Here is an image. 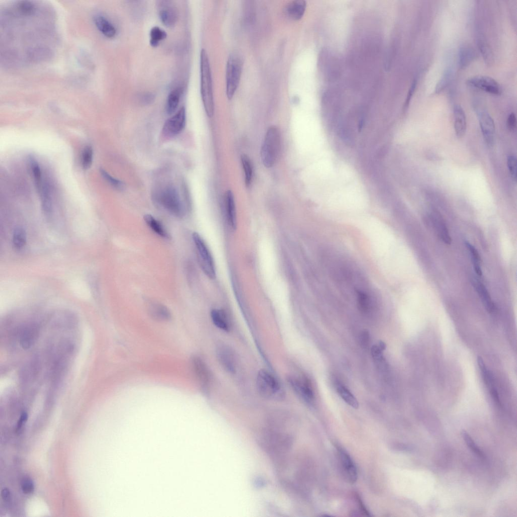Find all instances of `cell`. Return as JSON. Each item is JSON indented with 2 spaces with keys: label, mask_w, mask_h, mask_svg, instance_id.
<instances>
[{
  "label": "cell",
  "mask_w": 517,
  "mask_h": 517,
  "mask_svg": "<svg viewBox=\"0 0 517 517\" xmlns=\"http://www.w3.org/2000/svg\"><path fill=\"white\" fill-rule=\"evenodd\" d=\"M100 172L104 179L115 188L120 190L124 188V184L122 182L113 177L104 170H101Z\"/></svg>",
  "instance_id": "36"
},
{
  "label": "cell",
  "mask_w": 517,
  "mask_h": 517,
  "mask_svg": "<svg viewBox=\"0 0 517 517\" xmlns=\"http://www.w3.org/2000/svg\"><path fill=\"white\" fill-rule=\"evenodd\" d=\"M475 287L487 310L490 313L494 312L495 311L496 306L486 286L478 282L475 283Z\"/></svg>",
  "instance_id": "23"
},
{
  "label": "cell",
  "mask_w": 517,
  "mask_h": 517,
  "mask_svg": "<svg viewBox=\"0 0 517 517\" xmlns=\"http://www.w3.org/2000/svg\"><path fill=\"white\" fill-rule=\"evenodd\" d=\"M281 148V135L276 126H271L266 132L261 151L262 163L267 169L275 164Z\"/></svg>",
  "instance_id": "2"
},
{
  "label": "cell",
  "mask_w": 517,
  "mask_h": 517,
  "mask_svg": "<svg viewBox=\"0 0 517 517\" xmlns=\"http://www.w3.org/2000/svg\"><path fill=\"white\" fill-rule=\"evenodd\" d=\"M183 91V88L182 87H178L173 89L169 94L166 104V111L168 114H172L176 110Z\"/></svg>",
  "instance_id": "25"
},
{
  "label": "cell",
  "mask_w": 517,
  "mask_h": 517,
  "mask_svg": "<svg viewBox=\"0 0 517 517\" xmlns=\"http://www.w3.org/2000/svg\"><path fill=\"white\" fill-rule=\"evenodd\" d=\"M466 245L470 253L475 271L478 275L481 276L482 272L480 263V255L477 249L470 243L466 242Z\"/></svg>",
  "instance_id": "30"
},
{
  "label": "cell",
  "mask_w": 517,
  "mask_h": 517,
  "mask_svg": "<svg viewBox=\"0 0 517 517\" xmlns=\"http://www.w3.org/2000/svg\"><path fill=\"white\" fill-rule=\"evenodd\" d=\"M186 123V111L181 107L173 116L166 122L163 128V134L167 137H173L180 133Z\"/></svg>",
  "instance_id": "8"
},
{
  "label": "cell",
  "mask_w": 517,
  "mask_h": 517,
  "mask_svg": "<svg viewBox=\"0 0 517 517\" xmlns=\"http://www.w3.org/2000/svg\"><path fill=\"white\" fill-rule=\"evenodd\" d=\"M27 414L26 413H23L19 419V421L17 424V430H19L20 428H21L23 424L27 422Z\"/></svg>",
  "instance_id": "43"
},
{
  "label": "cell",
  "mask_w": 517,
  "mask_h": 517,
  "mask_svg": "<svg viewBox=\"0 0 517 517\" xmlns=\"http://www.w3.org/2000/svg\"><path fill=\"white\" fill-rule=\"evenodd\" d=\"M343 471L350 482L353 483L357 480L358 472L356 466L347 452L343 448H338Z\"/></svg>",
  "instance_id": "12"
},
{
  "label": "cell",
  "mask_w": 517,
  "mask_h": 517,
  "mask_svg": "<svg viewBox=\"0 0 517 517\" xmlns=\"http://www.w3.org/2000/svg\"><path fill=\"white\" fill-rule=\"evenodd\" d=\"M192 367L200 382L202 389L206 391L210 381V373L204 361L199 357H193L191 361Z\"/></svg>",
  "instance_id": "13"
},
{
  "label": "cell",
  "mask_w": 517,
  "mask_h": 517,
  "mask_svg": "<svg viewBox=\"0 0 517 517\" xmlns=\"http://www.w3.org/2000/svg\"><path fill=\"white\" fill-rule=\"evenodd\" d=\"M21 490L23 493L28 495L34 492V484L29 478H24L21 482Z\"/></svg>",
  "instance_id": "38"
},
{
  "label": "cell",
  "mask_w": 517,
  "mask_h": 517,
  "mask_svg": "<svg viewBox=\"0 0 517 517\" xmlns=\"http://www.w3.org/2000/svg\"><path fill=\"white\" fill-rule=\"evenodd\" d=\"M93 159V150L91 147H86L82 155V166L85 170L89 169L91 166Z\"/></svg>",
  "instance_id": "32"
},
{
  "label": "cell",
  "mask_w": 517,
  "mask_h": 517,
  "mask_svg": "<svg viewBox=\"0 0 517 517\" xmlns=\"http://www.w3.org/2000/svg\"><path fill=\"white\" fill-rule=\"evenodd\" d=\"M1 496L4 501H8L10 499V493L7 489H3L1 492Z\"/></svg>",
  "instance_id": "44"
},
{
  "label": "cell",
  "mask_w": 517,
  "mask_h": 517,
  "mask_svg": "<svg viewBox=\"0 0 517 517\" xmlns=\"http://www.w3.org/2000/svg\"><path fill=\"white\" fill-rule=\"evenodd\" d=\"M288 382L293 391L308 403H312L315 395L310 381L306 377L290 376Z\"/></svg>",
  "instance_id": "7"
},
{
  "label": "cell",
  "mask_w": 517,
  "mask_h": 517,
  "mask_svg": "<svg viewBox=\"0 0 517 517\" xmlns=\"http://www.w3.org/2000/svg\"><path fill=\"white\" fill-rule=\"evenodd\" d=\"M31 169L37 188L39 190L43 186L42 173L39 165L36 161L32 162Z\"/></svg>",
  "instance_id": "33"
},
{
  "label": "cell",
  "mask_w": 517,
  "mask_h": 517,
  "mask_svg": "<svg viewBox=\"0 0 517 517\" xmlns=\"http://www.w3.org/2000/svg\"><path fill=\"white\" fill-rule=\"evenodd\" d=\"M155 199L158 204L174 216L182 218L184 215V207L174 186L168 185L161 189Z\"/></svg>",
  "instance_id": "3"
},
{
  "label": "cell",
  "mask_w": 517,
  "mask_h": 517,
  "mask_svg": "<svg viewBox=\"0 0 517 517\" xmlns=\"http://www.w3.org/2000/svg\"><path fill=\"white\" fill-rule=\"evenodd\" d=\"M256 384L258 393L264 398L274 399L280 393L281 386L278 380L266 370L258 372Z\"/></svg>",
  "instance_id": "6"
},
{
  "label": "cell",
  "mask_w": 517,
  "mask_h": 517,
  "mask_svg": "<svg viewBox=\"0 0 517 517\" xmlns=\"http://www.w3.org/2000/svg\"><path fill=\"white\" fill-rule=\"evenodd\" d=\"M416 86V81H414L413 82V83H412V86H411V87L410 88V90H409L407 98V99H406V103H405V108H407V107L409 105V103H410V102L411 101L412 96H413V93L414 92V91L415 90Z\"/></svg>",
  "instance_id": "41"
},
{
  "label": "cell",
  "mask_w": 517,
  "mask_h": 517,
  "mask_svg": "<svg viewBox=\"0 0 517 517\" xmlns=\"http://www.w3.org/2000/svg\"><path fill=\"white\" fill-rule=\"evenodd\" d=\"M94 21L96 27L105 36L109 38H112L115 36L116 28L106 17L102 15H97L94 17Z\"/></svg>",
  "instance_id": "20"
},
{
  "label": "cell",
  "mask_w": 517,
  "mask_h": 517,
  "mask_svg": "<svg viewBox=\"0 0 517 517\" xmlns=\"http://www.w3.org/2000/svg\"><path fill=\"white\" fill-rule=\"evenodd\" d=\"M307 4L303 0H296L289 2L284 8V13L289 18L293 20L301 19L304 16Z\"/></svg>",
  "instance_id": "17"
},
{
  "label": "cell",
  "mask_w": 517,
  "mask_h": 517,
  "mask_svg": "<svg viewBox=\"0 0 517 517\" xmlns=\"http://www.w3.org/2000/svg\"><path fill=\"white\" fill-rule=\"evenodd\" d=\"M337 392L340 397L349 406L355 409L359 408V403L357 399L345 386L341 384H338Z\"/></svg>",
  "instance_id": "27"
},
{
  "label": "cell",
  "mask_w": 517,
  "mask_h": 517,
  "mask_svg": "<svg viewBox=\"0 0 517 517\" xmlns=\"http://www.w3.org/2000/svg\"><path fill=\"white\" fill-rule=\"evenodd\" d=\"M141 97V101L143 103L146 104H149L152 103L154 101L155 97L154 95L151 93H146L142 94Z\"/></svg>",
  "instance_id": "42"
},
{
  "label": "cell",
  "mask_w": 517,
  "mask_h": 517,
  "mask_svg": "<svg viewBox=\"0 0 517 517\" xmlns=\"http://www.w3.org/2000/svg\"><path fill=\"white\" fill-rule=\"evenodd\" d=\"M158 14L162 22L169 27H173L178 19V12L170 1H160L158 4Z\"/></svg>",
  "instance_id": "11"
},
{
  "label": "cell",
  "mask_w": 517,
  "mask_h": 517,
  "mask_svg": "<svg viewBox=\"0 0 517 517\" xmlns=\"http://www.w3.org/2000/svg\"><path fill=\"white\" fill-rule=\"evenodd\" d=\"M386 348L385 344L381 341L372 347L371 352L374 359L377 361H382L383 351Z\"/></svg>",
  "instance_id": "35"
},
{
  "label": "cell",
  "mask_w": 517,
  "mask_h": 517,
  "mask_svg": "<svg viewBox=\"0 0 517 517\" xmlns=\"http://www.w3.org/2000/svg\"><path fill=\"white\" fill-rule=\"evenodd\" d=\"M38 334V331L35 326L25 328L20 336V343L22 347L24 349L30 347L35 343Z\"/></svg>",
  "instance_id": "21"
},
{
  "label": "cell",
  "mask_w": 517,
  "mask_h": 517,
  "mask_svg": "<svg viewBox=\"0 0 517 517\" xmlns=\"http://www.w3.org/2000/svg\"><path fill=\"white\" fill-rule=\"evenodd\" d=\"M478 116L483 138L489 146H493L496 135L494 121L490 114L485 110L479 111Z\"/></svg>",
  "instance_id": "10"
},
{
  "label": "cell",
  "mask_w": 517,
  "mask_h": 517,
  "mask_svg": "<svg viewBox=\"0 0 517 517\" xmlns=\"http://www.w3.org/2000/svg\"><path fill=\"white\" fill-rule=\"evenodd\" d=\"M149 310L152 317L157 321L166 322L171 319L170 311L163 305L158 303L151 304Z\"/></svg>",
  "instance_id": "22"
},
{
  "label": "cell",
  "mask_w": 517,
  "mask_h": 517,
  "mask_svg": "<svg viewBox=\"0 0 517 517\" xmlns=\"http://www.w3.org/2000/svg\"><path fill=\"white\" fill-rule=\"evenodd\" d=\"M225 205L226 215L231 228L235 230L237 227V213L233 192L231 190L226 191L225 194Z\"/></svg>",
  "instance_id": "16"
},
{
  "label": "cell",
  "mask_w": 517,
  "mask_h": 517,
  "mask_svg": "<svg viewBox=\"0 0 517 517\" xmlns=\"http://www.w3.org/2000/svg\"><path fill=\"white\" fill-rule=\"evenodd\" d=\"M211 317L214 325L218 329L225 332L230 331L229 320L223 311L214 309L211 311Z\"/></svg>",
  "instance_id": "24"
},
{
  "label": "cell",
  "mask_w": 517,
  "mask_h": 517,
  "mask_svg": "<svg viewBox=\"0 0 517 517\" xmlns=\"http://www.w3.org/2000/svg\"><path fill=\"white\" fill-rule=\"evenodd\" d=\"M462 435L464 439L467 443V445L474 452V453L480 458H484V455L483 452L476 444L469 434H468L466 431H464L462 432Z\"/></svg>",
  "instance_id": "34"
},
{
  "label": "cell",
  "mask_w": 517,
  "mask_h": 517,
  "mask_svg": "<svg viewBox=\"0 0 517 517\" xmlns=\"http://www.w3.org/2000/svg\"><path fill=\"white\" fill-rule=\"evenodd\" d=\"M507 166L513 180H517V159L514 155H510L507 158Z\"/></svg>",
  "instance_id": "37"
},
{
  "label": "cell",
  "mask_w": 517,
  "mask_h": 517,
  "mask_svg": "<svg viewBox=\"0 0 517 517\" xmlns=\"http://www.w3.org/2000/svg\"><path fill=\"white\" fill-rule=\"evenodd\" d=\"M478 364L483 381L490 390L493 398L498 405H500V398L495 386L494 380L492 373L487 367L486 363H484V361L480 357H479L478 359Z\"/></svg>",
  "instance_id": "14"
},
{
  "label": "cell",
  "mask_w": 517,
  "mask_h": 517,
  "mask_svg": "<svg viewBox=\"0 0 517 517\" xmlns=\"http://www.w3.org/2000/svg\"><path fill=\"white\" fill-rule=\"evenodd\" d=\"M431 218L440 238L445 244L447 245L450 244L451 239L446 225L441 215L436 211L433 212Z\"/></svg>",
  "instance_id": "19"
},
{
  "label": "cell",
  "mask_w": 517,
  "mask_h": 517,
  "mask_svg": "<svg viewBox=\"0 0 517 517\" xmlns=\"http://www.w3.org/2000/svg\"><path fill=\"white\" fill-rule=\"evenodd\" d=\"M469 86L495 95L502 92L501 85L495 79L487 76H478L470 78L467 81Z\"/></svg>",
  "instance_id": "9"
},
{
  "label": "cell",
  "mask_w": 517,
  "mask_h": 517,
  "mask_svg": "<svg viewBox=\"0 0 517 517\" xmlns=\"http://www.w3.org/2000/svg\"><path fill=\"white\" fill-rule=\"evenodd\" d=\"M243 63L241 56L237 53L232 54L228 59L226 64V95L229 100L233 99L239 86Z\"/></svg>",
  "instance_id": "4"
},
{
  "label": "cell",
  "mask_w": 517,
  "mask_h": 517,
  "mask_svg": "<svg viewBox=\"0 0 517 517\" xmlns=\"http://www.w3.org/2000/svg\"><path fill=\"white\" fill-rule=\"evenodd\" d=\"M454 128L456 136L461 138L465 134L467 121L465 112L462 107L457 105L454 108Z\"/></svg>",
  "instance_id": "18"
},
{
  "label": "cell",
  "mask_w": 517,
  "mask_h": 517,
  "mask_svg": "<svg viewBox=\"0 0 517 517\" xmlns=\"http://www.w3.org/2000/svg\"><path fill=\"white\" fill-rule=\"evenodd\" d=\"M192 240L196 248L198 260L206 275L211 279L216 278V269L212 255L205 242L200 235L192 234Z\"/></svg>",
  "instance_id": "5"
},
{
  "label": "cell",
  "mask_w": 517,
  "mask_h": 517,
  "mask_svg": "<svg viewBox=\"0 0 517 517\" xmlns=\"http://www.w3.org/2000/svg\"><path fill=\"white\" fill-rule=\"evenodd\" d=\"M27 241L25 231L22 228H17L14 232L12 242L14 247L17 250L23 248Z\"/></svg>",
  "instance_id": "31"
},
{
  "label": "cell",
  "mask_w": 517,
  "mask_h": 517,
  "mask_svg": "<svg viewBox=\"0 0 517 517\" xmlns=\"http://www.w3.org/2000/svg\"><path fill=\"white\" fill-rule=\"evenodd\" d=\"M449 75L448 74L445 75L444 77L442 78L436 86L435 89V91L436 92H439L443 90L446 86H447L448 83L449 81Z\"/></svg>",
  "instance_id": "40"
},
{
  "label": "cell",
  "mask_w": 517,
  "mask_h": 517,
  "mask_svg": "<svg viewBox=\"0 0 517 517\" xmlns=\"http://www.w3.org/2000/svg\"><path fill=\"white\" fill-rule=\"evenodd\" d=\"M201 93L205 112L211 118L214 113V101L211 70L207 51L202 49L200 55Z\"/></svg>",
  "instance_id": "1"
},
{
  "label": "cell",
  "mask_w": 517,
  "mask_h": 517,
  "mask_svg": "<svg viewBox=\"0 0 517 517\" xmlns=\"http://www.w3.org/2000/svg\"><path fill=\"white\" fill-rule=\"evenodd\" d=\"M150 45L156 47L161 41L166 39L167 37V32L159 26L153 27L150 32Z\"/></svg>",
  "instance_id": "29"
},
{
  "label": "cell",
  "mask_w": 517,
  "mask_h": 517,
  "mask_svg": "<svg viewBox=\"0 0 517 517\" xmlns=\"http://www.w3.org/2000/svg\"><path fill=\"white\" fill-rule=\"evenodd\" d=\"M217 354L218 360L223 368L230 372H234L236 362L232 350L228 347L221 346L218 348Z\"/></svg>",
  "instance_id": "15"
},
{
  "label": "cell",
  "mask_w": 517,
  "mask_h": 517,
  "mask_svg": "<svg viewBox=\"0 0 517 517\" xmlns=\"http://www.w3.org/2000/svg\"><path fill=\"white\" fill-rule=\"evenodd\" d=\"M241 161L245 173V184L247 187H249L253 175V164L250 157L246 154L241 155Z\"/></svg>",
  "instance_id": "28"
},
{
  "label": "cell",
  "mask_w": 517,
  "mask_h": 517,
  "mask_svg": "<svg viewBox=\"0 0 517 517\" xmlns=\"http://www.w3.org/2000/svg\"><path fill=\"white\" fill-rule=\"evenodd\" d=\"M144 219L149 227L157 235L166 239L170 238V235L164 228L163 225L152 215L146 214L144 216Z\"/></svg>",
  "instance_id": "26"
},
{
  "label": "cell",
  "mask_w": 517,
  "mask_h": 517,
  "mask_svg": "<svg viewBox=\"0 0 517 517\" xmlns=\"http://www.w3.org/2000/svg\"><path fill=\"white\" fill-rule=\"evenodd\" d=\"M517 120L515 114L514 113H511L507 119V127L510 131H514V129L516 127Z\"/></svg>",
  "instance_id": "39"
}]
</instances>
